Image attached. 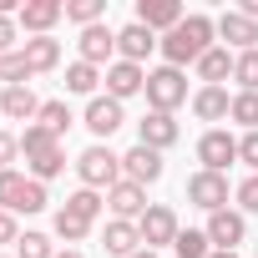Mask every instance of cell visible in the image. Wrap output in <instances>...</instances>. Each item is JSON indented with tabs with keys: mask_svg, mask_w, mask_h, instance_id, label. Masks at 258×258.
<instances>
[{
	"mask_svg": "<svg viewBox=\"0 0 258 258\" xmlns=\"http://www.w3.org/2000/svg\"><path fill=\"white\" fill-rule=\"evenodd\" d=\"M0 258H16V253H0Z\"/></svg>",
	"mask_w": 258,
	"mask_h": 258,
	"instance_id": "obj_45",
	"label": "cell"
},
{
	"mask_svg": "<svg viewBox=\"0 0 258 258\" xmlns=\"http://www.w3.org/2000/svg\"><path fill=\"white\" fill-rule=\"evenodd\" d=\"M157 41L162 36H152L142 21H126L121 31H116V61H132V66H147V56L157 51Z\"/></svg>",
	"mask_w": 258,
	"mask_h": 258,
	"instance_id": "obj_16",
	"label": "cell"
},
{
	"mask_svg": "<svg viewBox=\"0 0 258 258\" xmlns=\"http://www.w3.org/2000/svg\"><path fill=\"white\" fill-rule=\"evenodd\" d=\"M208 243L213 248H223V253H238L243 243H248V218L238 213V208H223V213H208Z\"/></svg>",
	"mask_w": 258,
	"mask_h": 258,
	"instance_id": "obj_8",
	"label": "cell"
},
{
	"mask_svg": "<svg viewBox=\"0 0 258 258\" xmlns=\"http://www.w3.org/2000/svg\"><path fill=\"white\" fill-rule=\"evenodd\" d=\"M238 162H248V167L258 172V132H243V137H238Z\"/></svg>",
	"mask_w": 258,
	"mask_h": 258,
	"instance_id": "obj_38",
	"label": "cell"
},
{
	"mask_svg": "<svg viewBox=\"0 0 258 258\" xmlns=\"http://www.w3.org/2000/svg\"><path fill=\"white\" fill-rule=\"evenodd\" d=\"M56 258H86L81 248H56Z\"/></svg>",
	"mask_w": 258,
	"mask_h": 258,
	"instance_id": "obj_41",
	"label": "cell"
},
{
	"mask_svg": "<svg viewBox=\"0 0 258 258\" xmlns=\"http://www.w3.org/2000/svg\"><path fill=\"white\" fill-rule=\"evenodd\" d=\"M16 157H21V137L0 126V172H6V167H16Z\"/></svg>",
	"mask_w": 258,
	"mask_h": 258,
	"instance_id": "obj_37",
	"label": "cell"
},
{
	"mask_svg": "<svg viewBox=\"0 0 258 258\" xmlns=\"http://www.w3.org/2000/svg\"><path fill=\"white\" fill-rule=\"evenodd\" d=\"M101 248H106L111 258H132V253L142 248V233H137V223H121V218H111V223L101 228Z\"/></svg>",
	"mask_w": 258,
	"mask_h": 258,
	"instance_id": "obj_22",
	"label": "cell"
},
{
	"mask_svg": "<svg viewBox=\"0 0 258 258\" xmlns=\"http://www.w3.org/2000/svg\"><path fill=\"white\" fill-rule=\"evenodd\" d=\"M187 106H192V116H198V121H228L233 96H228V86H198Z\"/></svg>",
	"mask_w": 258,
	"mask_h": 258,
	"instance_id": "obj_21",
	"label": "cell"
},
{
	"mask_svg": "<svg viewBox=\"0 0 258 258\" xmlns=\"http://www.w3.org/2000/svg\"><path fill=\"white\" fill-rule=\"evenodd\" d=\"M228 121H238L243 132H258V91H233V111Z\"/></svg>",
	"mask_w": 258,
	"mask_h": 258,
	"instance_id": "obj_30",
	"label": "cell"
},
{
	"mask_svg": "<svg viewBox=\"0 0 258 258\" xmlns=\"http://www.w3.org/2000/svg\"><path fill=\"white\" fill-rule=\"evenodd\" d=\"M177 137H182V126H177V116H172V111H147V116L137 121V142H142V147H152V152L177 147Z\"/></svg>",
	"mask_w": 258,
	"mask_h": 258,
	"instance_id": "obj_15",
	"label": "cell"
},
{
	"mask_svg": "<svg viewBox=\"0 0 258 258\" xmlns=\"http://www.w3.org/2000/svg\"><path fill=\"white\" fill-rule=\"evenodd\" d=\"M0 243H21V223H16V213H0Z\"/></svg>",
	"mask_w": 258,
	"mask_h": 258,
	"instance_id": "obj_39",
	"label": "cell"
},
{
	"mask_svg": "<svg viewBox=\"0 0 258 258\" xmlns=\"http://www.w3.org/2000/svg\"><path fill=\"white\" fill-rule=\"evenodd\" d=\"M26 172L21 167H6V172H0V213H16L21 208V192H26Z\"/></svg>",
	"mask_w": 258,
	"mask_h": 258,
	"instance_id": "obj_29",
	"label": "cell"
},
{
	"mask_svg": "<svg viewBox=\"0 0 258 258\" xmlns=\"http://www.w3.org/2000/svg\"><path fill=\"white\" fill-rule=\"evenodd\" d=\"M198 162H203V172H228L233 162H238V137L228 132V126H208V132L198 137Z\"/></svg>",
	"mask_w": 258,
	"mask_h": 258,
	"instance_id": "obj_5",
	"label": "cell"
},
{
	"mask_svg": "<svg viewBox=\"0 0 258 258\" xmlns=\"http://www.w3.org/2000/svg\"><path fill=\"white\" fill-rule=\"evenodd\" d=\"M61 21H66V0H26L21 16H16V26L26 36H51Z\"/></svg>",
	"mask_w": 258,
	"mask_h": 258,
	"instance_id": "obj_11",
	"label": "cell"
},
{
	"mask_svg": "<svg viewBox=\"0 0 258 258\" xmlns=\"http://www.w3.org/2000/svg\"><path fill=\"white\" fill-rule=\"evenodd\" d=\"M228 192H233V187H228V172H203V167H198V172L187 177V203L203 208V213H223V208H228Z\"/></svg>",
	"mask_w": 258,
	"mask_h": 258,
	"instance_id": "obj_7",
	"label": "cell"
},
{
	"mask_svg": "<svg viewBox=\"0 0 258 258\" xmlns=\"http://www.w3.org/2000/svg\"><path fill=\"white\" fill-rule=\"evenodd\" d=\"M0 116L31 126V121L41 116V96H36L31 86H0Z\"/></svg>",
	"mask_w": 258,
	"mask_h": 258,
	"instance_id": "obj_20",
	"label": "cell"
},
{
	"mask_svg": "<svg viewBox=\"0 0 258 258\" xmlns=\"http://www.w3.org/2000/svg\"><path fill=\"white\" fill-rule=\"evenodd\" d=\"M172 248H177V258H208V253H213V243H208L203 228H182Z\"/></svg>",
	"mask_w": 258,
	"mask_h": 258,
	"instance_id": "obj_31",
	"label": "cell"
},
{
	"mask_svg": "<svg viewBox=\"0 0 258 258\" xmlns=\"http://www.w3.org/2000/svg\"><path fill=\"white\" fill-rule=\"evenodd\" d=\"M233 198H238V213H243V218H258V172H248V177L233 187Z\"/></svg>",
	"mask_w": 258,
	"mask_h": 258,
	"instance_id": "obj_35",
	"label": "cell"
},
{
	"mask_svg": "<svg viewBox=\"0 0 258 258\" xmlns=\"http://www.w3.org/2000/svg\"><path fill=\"white\" fill-rule=\"evenodd\" d=\"M36 121L46 126L51 137H66L76 116H71V106H66V96H51V101H41V116H36Z\"/></svg>",
	"mask_w": 258,
	"mask_h": 258,
	"instance_id": "obj_26",
	"label": "cell"
},
{
	"mask_svg": "<svg viewBox=\"0 0 258 258\" xmlns=\"http://www.w3.org/2000/svg\"><path fill=\"white\" fill-rule=\"evenodd\" d=\"M208 258H238V253H223V248H213V253H208Z\"/></svg>",
	"mask_w": 258,
	"mask_h": 258,
	"instance_id": "obj_42",
	"label": "cell"
},
{
	"mask_svg": "<svg viewBox=\"0 0 258 258\" xmlns=\"http://www.w3.org/2000/svg\"><path fill=\"white\" fill-rule=\"evenodd\" d=\"M106 208H111V218H121V223H137L152 203H147V187H142V182H126V177H121V182L106 192Z\"/></svg>",
	"mask_w": 258,
	"mask_h": 258,
	"instance_id": "obj_17",
	"label": "cell"
},
{
	"mask_svg": "<svg viewBox=\"0 0 258 258\" xmlns=\"http://www.w3.org/2000/svg\"><path fill=\"white\" fill-rule=\"evenodd\" d=\"M233 81H238V91H258V51L233 56Z\"/></svg>",
	"mask_w": 258,
	"mask_h": 258,
	"instance_id": "obj_32",
	"label": "cell"
},
{
	"mask_svg": "<svg viewBox=\"0 0 258 258\" xmlns=\"http://www.w3.org/2000/svg\"><path fill=\"white\" fill-rule=\"evenodd\" d=\"M51 233H56L66 248H76V243H86V238H91V223H81V218H71L66 208H56V218H51Z\"/></svg>",
	"mask_w": 258,
	"mask_h": 258,
	"instance_id": "obj_27",
	"label": "cell"
},
{
	"mask_svg": "<svg viewBox=\"0 0 258 258\" xmlns=\"http://www.w3.org/2000/svg\"><path fill=\"white\" fill-rule=\"evenodd\" d=\"M76 61H86V66H111L116 61V31L101 21V26H86L81 36H76Z\"/></svg>",
	"mask_w": 258,
	"mask_h": 258,
	"instance_id": "obj_9",
	"label": "cell"
},
{
	"mask_svg": "<svg viewBox=\"0 0 258 258\" xmlns=\"http://www.w3.org/2000/svg\"><path fill=\"white\" fill-rule=\"evenodd\" d=\"M253 258H258V253H253Z\"/></svg>",
	"mask_w": 258,
	"mask_h": 258,
	"instance_id": "obj_46",
	"label": "cell"
},
{
	"mask_svg": "<svg viewBox=\"0 0 258 258\" xmlns=\"http://www.w3.org/2000/svg\"><path fill=\"white\" fill-rule=\"evenodd\" d=\"M121 177L126 182H142V187H152L157 177H162V152H152V147H126L121 152Z\"/></svg>",
	"mask_w": 258,
	"mask_h": 258,
	"instance_id": "obj_18",
	"label": "cell"
},
{
	"mask_svg": "<svg viewBox=\"0 0 258 258\" xmlns=\"http://www.w3.org/2000/svg\"><path fill=\"white\" fill-rule=\"evenodd\" d=\"M0 86H6V66H0Z\"/></svg>",
	"mask_w": 258,
	"mask_h": 258,
	"instance_id": "obj_44",
	"label": "cell"
},
{
	"mask_svg": "<svg viewBox=\"0 0 258 258\" xmlns=\"http://www.w3.org/2000/svg\"><path fill=\"white\" fill-rule=\"evenodd\" d=\"M66 21L71 26H101L106 21V0H66Z\"/></svg>",
	"mask_w": 258,
	"mask_h": 258,
	"instance_id": "obj_28",
	"label": "cell"
},
{
	"mask_svg": "<svg viewBox=\"0 0 258 258\" xmlns=\"http://www.w3.org/2000/svg\"><path fill=\"white\" fill-rule=\"evenodd\" d=\"M11 51H21V26L16 16H0V56H11Z\"/></svg>",
	"mask_w": 258,
	"mask_h": 258,
	"instance_id": "obj_36",
	"label": "cell"
},
{
	"mask_svg": "<svg viewBox=\"0 0 258 258\" xmlns=\"http://www.w3.org/2000/svg\"><path fill=\"white\" fill-rule=\"evenodd\" d=\"M132 21H142L152 36H167V31H177L187 21V11H182V0H137V16Z\"/></svg>",
	"mask_w": 258,
	"mask_h": 258,
	"instance_id": "obj_14",
	"label": "cell"
},
{
	"mask_svg": "<svg viewBox=\"0 0 258 258\" xmlns=\"http://www.w3.org/2000/svg\"><path fill=\"white\" fill-rule=\"evenodd\" d=\"M132 258H157V253H152V248H137V253H132Z\"/></svg>",
	"mask_w": 258,
	"mask_h": 258,
	"instance_id": "obj_43",
	"label": "cell"
},
{
	"mask_svg": "<svg viewBox=\"0 0 258 258\" xmlns=\"http://www.w3.org/2000/svg\"><path fill=\"white\" fill-rule=\"evenodd\" d=\"M76 177H81V187H91V192H111V187L121 182V152H111L106 142H91V147L76 157Z\"/></svg>",
	"mask_w": 258,
	"mask_h": 258,
	"instance_id": "obj_3",
	"label": "cell"
},
{
	"mask_svg": "<svg viewBox=\"0 0 258 258\" xmlns=\"http://www.w3.org/2000/svg\"><path fill=\"white\" fill-rule=\"evenodd\" d=\"M81 121H86V132H91L96 142H106L116 126H126V106H121V101H111V96L101 91V96H91V101H86Z\"/></svg>",
	"mask_w": 258,
	"mask_h": 258,
	"instance_id": "obj_10",
	"label": "cell"
},
{
	"mask_svg": "<svg viewBox=\"0 0 258 258\" xmlns=\"http://www.w3.org/2000/svg\"><path fill=\"white\" fill-rule=\"evenodd\" d=\"M101 81H106V96L126 106L132 96H142V91H147V66H132V61H111Z\"/></svg>",
	"mask_w": 258,
	"mask_h": 258,
	"instance_id": "obj_12",
	"label": "cell"
},
{
	"mask_svg": "<svg viewBox=\"0 0 258 258\" xmlns=\"http://www.w3.org/2000/svg\"><path fill=\"white\" fill-rule=\"evenodd\" d=\"M46 208H51V192H46V182H36V177H31V182H26V192H21V208H16V218H21V213L31 218V213H46Z\"/></svg>",
	"mask_w": 258,
	"mask_h": 258,
	"instance_id": "obj_34",
	"label": "cell"
},
{
	"mask_svg": "<svg viewBox=\"0 0 258 258\" xmlns=\"http://www.w3.org/2000/svg\"><path fill=\"white\" fill-rule=\"evenodd\" d=\"M213 46H218V21L203 16V11H187V21L157 41V51H162L167 66H177V71H182V66H198Z\"/></svg>",
	"mask_w": 258,
	"mask_h": 258,
	"instance_id": "obj_1",
	"label": "cell"
},
{
	"mask_svg": "<svg viewBox=\"0 0 258 258\" xmlns=\"http://www.w3.org/2000/svg\"><path fill=\"white\" fill-rule=\"evenodd\" d=\"M218 46H228L233 56L238 51H258V21H248L243 11H223L218 16Z\"/></svg>",
	"mask_w": 258,
	"mask_h": 258,
	"instance_id": "obj_13",
	"label": "cell"
},
{
	"mask_svg": "<svg viewBox=\"0 0 258 258\" xmlns=\"http://www.w3.org/2000/svg\"><path fill=\"white\" fill-rule=\"evenodd\" d=\"M192 71H198V81H203V86H223V81L233 76V51H228V46H213Z\"/></svg>",
	"mask_w": 258,
	"mask_h": 258,
	"instance_id": "obj_23",
	"label": "cell"
},
{
	"mask_svg": "<svg viewBox=\"0 0 258 258\" xmlns=\"http://www.w3.org/2000/svg\"><path fill=\"white\" fill-rule=\"evenodd\" d=\"M71 218H81V223H96L101 213H106V192H91V187H76L66 203H61Z\"/></svg>",
	"mask_w": 258,
	"mask_h": 258,
	"instance_id": "obj_25",
	"label": "cell"
},
{
	"mask_svg": "<svg viewBox=\"0 0 258 258\" xmlns=\"http://www.w3.org/2000/svg\"><path fill=\"white\" fill-rule=\"evenodd\" d=\"M101 76H106V71H96V66H86V61H71V66H66V91L91 101V96H101V91H96Z\"/></svg>",
	"mask_w": 258,
	"mask_h": 258,
	"instance_id": "obj_24",
	"label": "cell"
},
{
	"mask_svg": "<svg viewBox=\"0 0 258 258\" xmlns=\"http://www.w3.org/2000/svg\"><path fill=\"white\" fill-rule=\"evenodd\" d=\"M238 11H243L248 21H258V0H243V6H238Z\"/></svg>",
	"mask_w": 258,
	"mask_h": 258,
	"instance_id": "obj_40",
	"label": "cell"
},
{
	"mask_svg": "<svg viewBox=\"0 0 258 258\" xmlns=\"http://www.w3.org/2000/svg\"><path fill=\"white\" fill-rule=\"evenodd\" d=\"M137 233H142V248H172L177 243V233H182V223H177V213L167 208V203H152L142 218H137Z\"/></svg>",
	"mask_w": 258,
	"mask_h": 258,
	"instance_id": "obj_6",
	"label": "cell"
},
{
	"mask_svg": "<svg viewBox=\"0 0 258 258\" xmlns=\"http://www.w3.org/2000/svg\"><path fill=\"white\" fill-rule=\"evenodd\" d=\"M21 61H26L31 76H46V71L61 66V41L56 36H26L21 41Z\"/></svg>",
	"mask_w": 258,
	"mask_h": 258,
	"instance_id": "obj_19",
	"label": "cell"
},
{
	"mask_svg": "<svg viewBox=\"0 0 258 258\" xmlns=\"http://www.w3.org/2000/svg\"><path fill=\"white\" fill-rule=\"evenodd\" d=\"M147 111H177L182 101H192L187 96V71H177V66H157V71H147Z\"/></svg>",
	"mask_w": 258,
	"mask_h": 258,
	"instance_id": "obj_4",
	"label": "cell"
},
{
	"mask_svg": "<svg viewBox=\"0 0 258 258\" xmlns=\"http://www.w3.org/2000/svg\"><path fill=\"white\" fill-rule=\"evenodd\" d=\"M16 258H56V243H51V233H21V243H16Z\"/></svg>",
	"mask_w": 258,
	"mask_h": 258,
	"instance_id": "obj_33",
	"label": "cell"
},
{
	"mask_svg": "<svg viewBox=\"0 0 258 258\" xmlns=\"http://www.w3.org/2000/svg\"><path fill=\"white\" fill-rule=\"evenodd\" d=\"M21 157H26V177H36V182H51V177L66 172V147H61V137L46 132L41 121H31L21 132Z\"/></svg>",
	"mask_w": 258,
	"mask_h": 258,
	"instance_id": "obj_2",
	"label": "cell"
}]
</instances>
